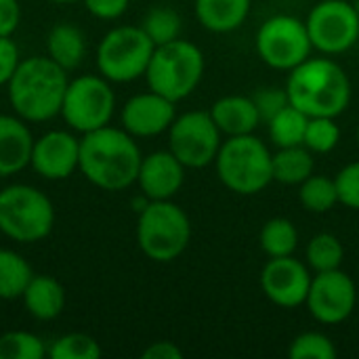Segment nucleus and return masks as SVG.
<instances>
[{"mask_svg":"<svg viewBox=\"0 0 359 359\" xmlns=\"http://www.w3.org/2000/svg\"><path fill=\"white\" fill-rule=\"evenodd\" d=\"M19 46L11 36H0V86H6L19 65Z\"/></svg>","mask_w":359,"mask_h":359,"instance_id":"c9c22d12","label":"nucleus"},{"mask_svg":"<svg viewBox=\"0 0 359 359\" xmlns=\"http://www.w3.org/2000/svg\"><path fill=\"white\" fill-rule=\"evenodd\" d=\"M143 359H183V351L170 343V341H158V343H151L143 353Z\"/></svg>","mask_w":359,"mask_h":359,"instance_id":"58836bf2","label":"nucleus"},{"mask_svg":"<svg viewBox=\"0 0 359 359\" xmlns=\"http://www.w3.org/2000/svg\"><path fill=\"white\" fill-rule=\"evenodd\" d=\"M358 143H359V126H358Z\"/></svg>","mask_w":359,"mask_h":359,"instance_id":"79ce46f5","label":"nucleus"},{"mask_svg":"<svg viewBox=\"0 0 359 359\" xmlns=\"http://www.w3.org/2000/svg\"><path fill=\"white\" fill-rule=\"evenodd\" d=\"M341 141V128L337 124V118H309L307 130H305V141L303 145L313 151V154H330Z\"/></svg>","mask_w":359,"mask_h":359,"instance_id":"2f4dec72","label":"nucleus"},{"mask_svg":"<svg viewBox=\"0 0 359 359\" xmlns=\"http://www.w3.org/2000/svg\"><path fill=\"white\" fill-rule=\"evenodd\" d=\"M221 137L210 111L194 109L175 118L168 128V149L185 168H204L217 160Z\"/></svg>","mask_w":359,"mask_h":359,"instance_id":"9b49d317","label":"nucleus"},{"mask_svg":"<svg viewBox=\"0 0 359 359\" xmlns=\"http://www.w3.org/2000/svg\"><path fill=\"white\" fill-rule=\"evenodd\" d=\"M259 244L269 259L290 257V255H294V250L299 246V231L290 219L276 217V219H269L261 227Z\"/></svg>","mask_w":359,"mask_h":359,"instance_id":"a878e982","label":"nucleus"},{"mask_svg":"<svg viewBox=\"0 0 359 359\" xmlns=\"http://www.w3.org/2000/svg\"><path fill=\"white\" fill-rule=\"evenodd\" d=\"M309 265L290 257L269 259L261 271V288L265 297L284 309H294L305 305L311 286Z\"/></svg>","mask_w":359,"mask_h":359,"instance_id":"4468645a","label":"nucleus"},{"mask_svg":"<svg viewBox=\"0 0 359 359\" xmlns=\"http://www.w3.org/2000/svg\"><path fill=\"white\" fill-rule=\"evenodd\" d=\"M48 2H55V4H69V2H76V0H48Z\"/></svg>","mask_w":359,"mask_h":359,"instance_id":"ea45409f","label":"nucleus"},{"mask_svg":"<svg viewBox=\"0 0 359 359\" xmlns=\"http://www.w3.org/2000/svg\"><path fill=\"white\" fill-rule=\"evenodd\" d=\"M252 101L259 109V116H261V122H269L278 111H282L286 105H290V99H288V93L286 88H276V86H265V88H259L255 95H252Z\"/></svg>","mask_w":359,"mask_h":359,"instance_id":"72a5a7b5","label":"nucleus"},{"mask_svg":"<svg viewBox=\"0 0 359 359\" xmlns=\"http://www.w3.org/2000/svg\"><path fill=\"white\" fill-rule=\"evenodd\" d=\"M250 4L252 0H196V17L208 32L227 34L246 21Z\"/></svg>","mask_w":359,"mask_h":359,"instance_id":"412c9836","label":"nucleus"},{"mask_svg":"<svg viewBox=\"0 0 359 359\" xmlns=\"http://www.w3.org/2000/svg\"><path fill=\"white\" fill-rule=\"evenodd\" d=\"M116 111V95L111 82L101 74H84L69 80L65 99L61 105V118L65 124L84 135L107 126Z\"/></svg>","mask_w":359,"mask_h":359,"instance_id":"1a4fd4ad","label":"nucleus"},{"mask_svg":"<svg viewBox=\"0 0 359 359\" xmlns=\"http://www.w3.org/2000/svg\"><path fill=\"white\" fill-rule=\"evenodd\" d=\"M0 179H2V177H0Z\"/></svg>","mask_w":359,"mask_h":359,"instance_id":"c03bdc74","label":"nucleus"},{"mask_svg":"<svg viewBox=\"0 0 359 359\" xmlns=\"http://www.w3.org/2000/svg\"><path fill=\"white\" fill-rule=\"evenodd\" d=\"M299 200L305 210L322 215L332 210L339 204V191L334 179L322 177V175H311L301 183L299 189Z\"/></svg>","mask_w":359,"mask_h":359,"instance_id":"cd10ccee","label":"nucleus"},{"mask_svg":"<svg viewBox=\"0 0 359 359\" xmlns=\"http://www.w3.org/2000/svg\"><path fill=\"white\" fill-rule=\"evenodd\" d=\"M353 6H355V13L359 15V0H353Z\"/></svg>","mask_w":359,"mask_h":359,"instance_id":"a19ab883","label":"nucleus"},{"mask_svg":"<svg viewBox=\"0 0 359 359\" xmlns=\"http://www.w3.org/2000/svg\"><path fill=\"white\" fill-rule=\"evenodd\" d=\"M215 164L221 183L240 196H255L273 181V154L255 135L227 137Z\"/></svg>","mask_w":359,"mask_h":359,"instance_id":"20e7f679","label":"nucleus"},{"mask_svg":"<svg viewBox=\"0 0 359 359\" xmlns=\"http://www.w3.org/2000/svg\"><path fill=\"white\" fill-rule=\"evenodd\" d=\"M101 345L84 332H69L53 341L48 347L50 359H99Z\"/></svg>","mask_w":359,"mask_h":359,"instance_id":"7c9ffc66","label":"nucleus"},{"mask_svg":"<svg viewBox=\"0 0 359 359\" xmlns=\"http://www.w3.org/2000/svg\"><path fill=\"white\" fill-rule=\"evenodd\" d=\"M48 347L44 341L25 330H8L0 334V359H44Z\"/></svg>","mask_w":359,"mask_h":359,"instance_id":"c756f323","label":"nucleus"},{"mask_svg":"<svg viewBox=\"0 0 359 359\" xmlns=\"http://www.w3.org/2000/svg\"><path fill=\"white\" fill-rule=\"evenodd\" d=\"M25 311L38 322L57 320L65 309V288L53 276H34L21 294Z\"/></svg>","mask_w":359,"mask_h":359,"instance_id":"aec40b11","label":"nucleus"},{"mask_svg":"<svg viewBox=\"0 0 359 359\" xmlns=\"http://www.w3.org/2000/svg\"><path fill=\"white\" fill-rule=\"evenodd\" d=\"M358 307H359V290H358Z\"/></svg>","mask_w":359,"mask_h":359,"instance_id":"37998d69","label":"nucleus"},{"mask_svg":"<svg viewBox=\"0 0 359 359\" xmlns=\"http://www.w3.org/2000/svg\"><path fill=\"white\" fill-rule=\"evenodd\" d=\"M313 151L305 145L278 147L273 154V181L284 185H301L313 175Z\"/></svg>","mask_w":359,"mask_h":359,"instance_id":"5701e85b","label":"nucleus"},{"mask_svg":"<svg viewBox=\"0 0 359 359\" xmlns=\"http://www.w3.org/2000/svg\"><path fill=\"white\" fill-rule=\"evenodd\" d=\"M82 2L93 17L105 19V21L122 17L130 4V0H82Z\"/></svg>","mask_w":359,"mask_h":359,"instance_id":"e433bc0d","label":"nucleus"},{"mask_svg":"<svg viewBox=\"0 0 359 359\" xmlns=\"http://www.w3.org/2000/svg\"><path fill=\"white\" fill-rule=\"evenodd\" d=\"M185 181V166L170 149L143 156L137 185L145 200H172Z\"/></svg>","mask_w":359,"mask_h":359,"instance_id":"f3484780","label":"nucleus"},{"mask_svg":"<svg viewBox=\"0 0 359 359\" xmlns=\"http://www.w3.org/2000/svg\"><path fill=\"white\" fill-rule=\"evenodd\" d=\"M175 101L162 97L160 93L147 90L130 97L122 111H120V122L122 128L133 135L135 139H147V137H158L170 128V124L177 118L175 111Z\"/></svg>","mask_w":359,"mask_h":359,"instance_id":"dca6fc26","label":"nucleus"},{"mask_svg":"<svg viewBox=\"0 0 359 359\" xmlns=\"http://www.w3.org/2000/svg\"><path fill=\"white\" fill-rule=\"evenodd\" d=\"M32 278L34 271L19 252L0 248V299L2 301L21 299Z\"/></svg>","mask_w":359,"mask_h":359,"instance_id":"393cba45","label":"nucleus"},{"mask_svg":"<svg viewBox=\"0 0 359 359\" xmlns=\"http://www.w3.org/2000/svg\"><path fill=\"white\" fill-rule=\"evenodd\" d=\"M305 305L320 324H341L358 309V286L341 269L316 273Z\"/></svg>","mask_w":359,"mask_h":359,"instance_id":"ddd939ff","label":"nucleus"},{"mask_svg":"<svg viewBox=\"0 0 359 359\" xmlns=\"http://www.w3.org/2000/svg\"><path fill=\"white\" fill-rule=\"evenodd\" d=\"M204 67V53L194 42L177 38L154 48L145 80L149 90L179 103L198 88Z\"/></svg>","mask_w":359,"mask_h":359,"instance_id":"423d86ee","label":"nucleus"},{"mask_svg":"<svg viewBox=\"0 0 359 359\" xmlns=\"http://www.w3.org/2000/svg\"><path fill=\"white\" fill-rule=\"evenodd\" d=\"M311 48L305 21L292 15H273L257 32L259 57L273 69H294L311 57Z\"/></svg>","mask_w":359,"mask_h":359,"instance_id":"9d476101","label":"nucleus"},{"mask_svg":"<svg viewBox=\"0 0 359 359\" xmlns=\"http://www.w3.org/2000/svg\"><path fill=\"white\" fill-rule=\"evenodd\" d=\"M46 55L65 72L76 69L86 57V38L82 29L67 21L53 25L46 36Z\"/></svg>","mask_w":359,"mask_h":359,"instance_id":"4be33fe9","label":"nucleus"},{"mask_svg":"<svg viewBox=\"0 0 359 359\" xmlns=\"http://www.w3.org/2000/svg\"><path fill=\"white\" fill-rule=\"evenodd\" d=\"M210 116L225 137L252 135L261 122L252 97L244 95H227L217 99L210 107Z\"/></svg>","mask_w":359,"mask_h":359,"instance_id":"6ab92c4d","label":"nucleus"},{"mask_svg":"<svg viewBox=\"0 0 359 359\" xmlns=\"http://www.w3.org/2000/svg\"><path fill=\"white\" fill-rule=\"evenodd\" d=\"M191 242V221L172 200H149L137 219V244L156 263L179 259Z\"/></svg>","mask_w":359,"mask_h":359,"instance_id":"39448f33","label":"nucleus"},{"mask_svg":"<svg viewBox=\"0 0 359 359\" xmlns=\"http://www.w3.org/2000/svg\"><path fill=\"white\" fill-rule=\"evenodd\" d=\"M156 44L141 25H118L109 29L97 48V67L103 78L116 84L145 76Z\"/></svg>","mask_w":359,"mask_h":359,"instance_id":"6e6552de","label":"nucleus"},{"mask_svg":"<svg viewBox=\"0 0 359 359\" xmlns=\"http://www.w3.org/2000/svg\"><path fill=\"white\" fill-rule=\"evenodd\" d=\"M80 139L69 130H48L34 141L29 166L46 181H63L78 170Z\"/></svg>","mask_w":359,"mask_h":359,"instance_id":"2eb2a0df","label":"nucleus"},{"mask_svg":"<svg viewBox=\"0 0 359 359\" xmlns=\"http://www.w3.org/2000/svg\"><path fill=\"white\" fill-rule=\"evenodd\" d=\"M34 141L23 118L0 114V177H13L29 166Z\"/></svg>","mask_w":359,"mask_h":359,"instance_id":"a211bd4d","label":"nucleus"},{"mask_svg":"<svg viewBox=\"0 0 359 359\" xmlns=\"http://www.w3.org/2000/svg\"><path fill=\"white\" fill-rule=\"evenodd\" d=\"M309 124V116L294 107L292 103L286 105L282 111H278L269 122V139L276 147H294L303 145L305 141V130Z\"/></svg>","mask_w":359,"mask_h":359,"instance_id":"b1692460","label":"nucleus"},{"mask_svg":"<svg viewBox=\"0 0 359 359\" xmlns=\"http://www.w3.org/2000/svg\"><path fill=\"white\" fill-rule=\"evenodd\" d=\"M305 259H307L309 269H313L316 273L341 269L343 259H345V248L337 236L318 233L309 240L307 250H305Z\"/></svg>","mask_w":359,"mask_h":359,"instance_id":"bb28decb","label":"nucleus"},{"mask_svg":"<svg viewBox=\"0 0 359 359\" xmlns=\"http://www.w3.org/2000/svg\"><path fill=\"white\" fill-rule=\"evenodd\" d=\"M288 99L309 118L341 116L351 101V82L345 69L328 57H309L290 69Z\"/></svg>","mask_w":359,"mask_h":359,"instance_id":"7ed1b4c3","label":"nucleus"},{"mask_svg":"<svg viewBox=\"0 0 359 359\" xmlns=\"http://www.w3.org/2000/svg\"><path fill=\"white\" fill-rule=\"evenodd\" d=\"M313 48L324 55H341L355 46L359 40V15L353 2L322 0L305 21Z\"/></svg>","mask_w":359,"mask_h":359,"instance_id":"f8f14e48","label":"nucleus"},{"mask_svg":"<svg viewBox=\"0 0 359 359\" xmlns=\"http://www.w3.org/2000/svg\"><path fill=\"white\" fill-rule=\"evenodd\" d=\"M141 149L133 135L111 124L84 133L80 139L78 170L103 191H122L137 183Z\"/></svg>","mask_w":359,"mask_h":359,"instance_id":"f257e3e1","label":"nucleus"},{"mask_svg":"<svg viewBox=\"0 0 359 359\" xmlns=\"http://www.w3.org/2000/svg\"><path fill=\"white\" fill-rule=\"evenodd\" d=\"M21 23L19 0H0V36H13Z\"/></svg>","mask_w":359,"mask_h":359,"instance_id":"4c0bfd02","label":"nucleus"},{"mask_svg":"<svg viewBox=\"0 0 359 359\" xmlns=\"http://www.w3.org/2000/svg\"><path fill=\"white\" fill-rule=\"evenodd\" d=\"M337 191H339V202L351 210H359V160L347 164L337 177Z\"/></svg>","mask_w":359,"mask_h":359,"instance_id":"f704fd0d","label":"nucleus"},{"mask_svg":"<svg viewBox=\"0 0 359 359\" xmlns=\"http://www.w3.org/2000/svg\"><path fill=\"white\" fill-rule=\"evenodd\" d=\"M143 32L149 36V40L160 46V44H168L177 38H181V17L177 11H172L170 6H154L151 11H147V15L143 17L141 23Z\"/></svg>","mask_w":359,"mask_h":359,"instance_id":"c85d7f7f","label":"nucleus"},{"mask_svg":"<svg viewBox=\"0 0 359 359\" xmlns=\"http://www.w3.org/2000/svg\"><path fill=\"white\" fill-rule=\"evenodd\" d=\"M55 227L50 198L25 183L0 189V233L19 244L44 240Z\"/></svg>","mask_w":359,"mask_h":359,"instance_id":"0eeeda50","label":"nucleus"},{"mask_svg":"<svg viewBox=\"0 0 359 359\" xmlns=\"http://www.w3.org/2000/svg\"><path fill=\"white\" fill-rule=\"evenodd\" d=\"M288 358L292 359H334L337 347L334 343L322 332H303L299 334L290 347Z\"/></svg>","mask_w":359,"mask_h":359,"instance_id":"473e14b6","label":"nucleus"},{"mask_svg":"<svg viewBox=\"0 0 359 359\" xmlns=\"http://www.w3.org/2000/svg\"><path fill=\"white\" fill-rule=\"evenodd\" d=\"M69 78L67 72L48 55L21 59L6 84L13 111L27 124L48 122L61 116Z\"/></svg>","mask_w":359,"mask_h":359,"instance_id":"f03ea898","label":"nucleus"}]
</instances>
